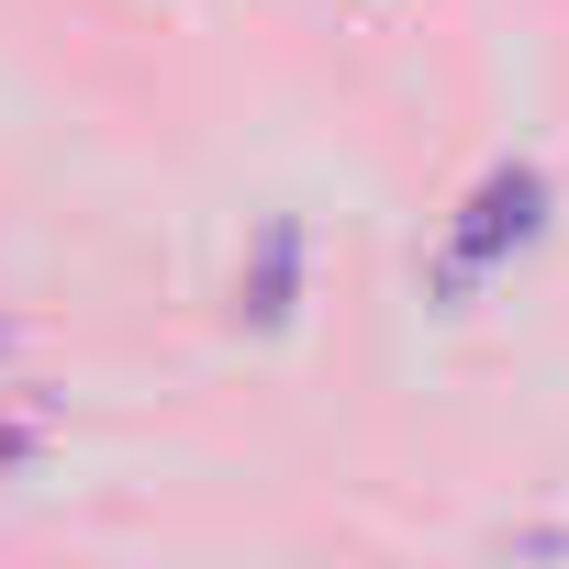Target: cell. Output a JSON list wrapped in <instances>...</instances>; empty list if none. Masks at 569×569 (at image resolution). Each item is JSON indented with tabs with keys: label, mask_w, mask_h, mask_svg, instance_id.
Here are the masks:
<instances>
[{
	"label": "cell",
	"mask_w": 569,
	"mask_h": 569,
	"mask_svg": "<svg viewBox=\"0 0 569 569\" xmlns=\"http://www.w3.org/2000/svg\"><path fill=\"white\" fill-rule=\"evenodd\" d=\"M536 212H547V179H536V168H502V179L469 201V223L447 234V291H469V279H480L502 246H525V234H536Z\"/></svg>",
	"instance_id": "obj_1"
}]
</instances>
